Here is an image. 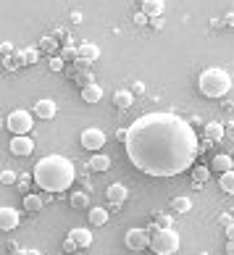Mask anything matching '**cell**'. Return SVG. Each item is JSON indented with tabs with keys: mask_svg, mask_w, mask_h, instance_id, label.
<instances>
[{
	"mask_svg": "<svg viewBox=\"0 0 234 255\" xmlns=\"http://www.w3.org/2000/svg\"><path fill=\"white\" fill-rule=\"evenodd\" d=\"M126 155L147 176H176L192 168L200 150L192 124L171 111H153L139 116L126 129Z\"/></svg>",
	"mask_w": 234,
	"mask_h": 255,
	"instance_id": "1",
	"label": "cell"
},
{
	"mask_svg": "<svg viewBox=\"0 0 234 255\" xmlns=\"http://www.w3.org/2000/svg\"><path fill=\"white\" fill-rule=\"evenodd\" d=\"M74 179H77V168L63 155H48L34 166V182L45 192H66Z\"/></svg>",
	"mask_w": 234,
	"mask_h": 255,
	"instance_id": "2",
	"label": "cell"
},
{
	"mask_svg": "<svg viewBox=\"0 0 234 255\" xmlns=\"http://www.w3.org/2000/svg\"><path fill=\"white\" fill-rule=\"evenodd\" d=\"M198 90L203 92L205 98H211V100L224 98V95H227V92L232 90V77H229V71L219 69V66H213V69H205L200 77H198Z\"/></svg>",
	"mask_w": 234,
	"mask_h": 255,
	"instance_id": "3",
	"label": "cell"
},
{
	"mask_svg": "<svg viewBox=\"0 0 234 255\" xmlns=\"http://www.w3.org/2000/svg\"><path fill=\"white\" fill-rule=\"evenodd\" d=\"M150 250L155 255H174L179 250V234L176 229H161V226H150Z\"/></svg>",
	"mask_w": 234,
	"mask_h": 255,
	"instance_id": "4",
	"label": "cell"
},
{
	"mask_svg": "<svg viewBox=\"0 0 234 255\" xmlns=\"http://www.w3.org/2000/svg\"><path fill=\"white\" fill-rule=\"evenodd\" d=\"M5 129L11 131L13 137H29V131L34 129V116L24 108H16L8 113L5 119Z\"/></svg>",
	"mask_w": 234,
	"mask_h": 255,
	"instance_id": "5",
	"label": "cell"
},
{
	"mask_svg": "<svg viewBox=\"0 0 234 255\" xmlns=\"http://www.w3.org/2000/svg\"><path fill=\"white\" fill-rule=\"evenodd\" d=\"M150 237H153L150 229H129V232L124 234V242H126L129 250L139 253V250L150 248Z\"/></svg>",
	"mask_w": 234,
	"mask_h": 255,
	"instance_id": "6",
	"label": "cell"
},
{
	"mask_svg": "<svg viewBox=\"0 0 234 255\" xmlns=\"http://www.w3.org/2000/svg\"><path fill=\"white\" fill-rule=\"evenodd\" d=\"M82 145H84V150H103L106 147V131L103 129H95V127H90V129H84L82 131Z\"/></svg>",
	"mask_w": 234,
	"mask_h": 255,
	"instance_id": "7",
	"label": "cell"
},
{
	"mask_svg": "<svg viewBox=\"0 0 234 255\" xmlns=\"http://www.w3.org/2000/svg\"><path fill=\"white\" fill-rule=\"evenodd\" d=\"M8 150H11L13 155H32L34 153V142H32V137H13L11 139V145H8Z\"/></svg>",
	"mask_w": 234,
	"mask_h": 255,
	"instance_id": "8",
	"label": "cell"
},
{
	"mask_svg": "<svg viewBox=\"0 0 234 255\" xmlns=\"http://www.w3.org/2000/svg\"><path fill=\"white\" fill-rule=\"evenodd\" d=\"M16 226H18V211H16V208L3 205V208H0V229H3V232H13Z\"/></svg>",
	"mask_w": 234,
	"mask_h": 255,
	"instance_id": "9",
	"label": "cell"
},
{
	"mask_svg": "<svg viewBox=\"0 0 234 255\" xmlns=\"http://www.w3.org/2000/svg\"><path fill=\"white\" fill-rule=\"evenodd\" d=\"M100 58V48L95 42H84L79 45V58L77 61H84V63H95Z\"/></svg>",
	"mask_w": 234,
	"mask_h": 255,
	"instance_id": "10",
	"label": "cell"
},
{
	"mask_svg": "<svg viewBox=\"0 0 234 255\" xmlns=\"http://www.w3.org/2000/svg\"><path fill=\"white\" fill-rule=\"evenodd\" d=\"M114 106L121 108V111L132 108V106H134V92H132V90H116V92H114Z\"/></svg>",
	"mask_w": 234,
	"mask_h": 255,
	"instance_id": "11",
	"label": "cell"
},
{
	"mask_svg": "<svg viewBox=\"0 0 234 255\" xmlns=\"http://www.w3.org/2000/svg\"><path fill=\"white\" fill-rule=\"evenodd\" d=\"M34 116L50 121V119L55 116V103H53V100H37V103H34Z\"/></svg>",
	"mask_w": 234,
	"mask_h": 255,
	"instance_id": "12",
	"label": "cell"
},
{
	"mask_svg": "<svg viewBox=\"0 0 234 255\" xmlns=\"http://www.w3.org/2000/svg\"><path fill=\"white\" fill-rule=\"evenodd\" d=\"M106 195H108V203L111 205H121L126 200V187L124 184H108V190H106Z\"/></svg>",
	"mask_w": 234,
	"mask_h": 255,
	"instance_id": "13",
	"label": "cell"
},
{
	"mask_svg": "<svg viewBox=\"0 0 234 255\" xmlns=\"http://www.w3.org/2000/svg\"><path fill=\"white\" fill-rule=\"evenodd\" d=\"M69 237L77 242V248H90V245H92V232H90V229H82V226L71 229V232H69Z\"/></svg>",
	"mask_w": 234,
	"mask_h": 255,
	"instance_id": "14",
	"label": "cell"
},
{
	"mask_svg": "<svg viewBox=\"0 0 234 255\" xmlns=\"http://www.w3.org/2000/svg\"><path fill=\"white\" fill-rule=\"evenodd\" d=\"M234 168V158L232 155H216L211 163V171H219V174H227Z\"/></svg>",
	"mask_w": 234,
	"mask_h": 255,
	"instance_id": "15",
	"label": "cell"
},
{
	"mask_svg": "<svg viewBox=\"0 0 234 255\" xmlns=\"http://www.w3.org/2000/svg\"><path fill=\"white\" fill-rule=\"evenodd\" d=\"M90 171H95V174H103V171H108L111 168V158L108 155H103V153H98V155H92L90 158Z\"/></svg>",
	"mask_w": 234,
	"mask_h": 255,
	"instance_id": "16",
	"label": "cell"
},
{
	"mask_svg": "<svg viewBox=\"0 0 234 255\" xmlns=\"http://www.w3.org/2000/svg\"><path fill=\"white\" fill-rule=\"evenodd\" d=\"M205 139H208V142H221L224 139V127L219 121H208V124H205Z\"/></svg>",
	"mask_w": 234,
	"mask_h": 255,
	"instance_id": "17",
	"label": "cell"
},
{
	"mask_svg": "<svg viewBox=\"0 0 234 255\" xmlns=\"http://www.w3.org/2000/svg\"><path fill=\"white\" fill-rule=\"evenodd\" d=\"M82 100H84V103H100V100H103V87H98L95 82L87 84V87L82 90Z\"/></svg>",
	"mask_w": 234,
	"mask_h": 255,
	"instance_id": "18",
	"label": "cell"
},
{
	"mask_svg": "<svg viewBox=\"0 0 234 255\" xmlns=\"http://www.w3.org/2000/svg\"><path fill=\"white\" fill-rule=\"evenodd\" d=\"M42 197L40 195H34V192H29V195H24V211H29V213H40L42 211Z\"/></svg>",
	"mask_w": 234,
	"mask_h": 255,
	"instance_id": "19",
	"label": "cell"
},
{
	"mask_svg": "<svg viewBox=\"0 0 234 255\" xmlns=\"http://www.w3.org/2000/svg\"><path fill=\"white\" fill-rule=\"evenodd\" d=\"M90 224L92 226H106L108 224V211L106 208H90Z\"/></svg>",
	"mask_w": 234,
	"mask_h": 255,
	"instance_id": "20",
	"label": "cell"
},
{
	"mask_svg": "<svg viewBox=\"0 0 234 255\" xmlns=\"http://www.w3.org/2000/svg\"><path fill=\"white\" fill-rule=\"evenodd\" d=\"M142 11L155 18V16H161L163 13V0H142Z\"/></svg>",
	"mask_w": 234,
	"mask_h": 255,
	"instance_id": "21",
	"label": "cell"
},
{
	"mask_svg": "<svg viewBox=\"0 0 234 255\" xmlns=\"http://www.w3.org/2000/svg\"><path fill=\"white\" fill-rule=\"evenodd\" d=\"M219 184H221V190L227 192V195H234V168L219 176Z\"/></svg>",
	"mask_w": 234,
	"mask_h": 255,
	"instance_id": "22",
	"label": "cell"
},
{
	"mask_svg": "<svg viewBox=\"0 0 234 255\" xmlns=\"http://www.w3.org/2000/svg\"><path fill=\"white\" fill-rule=\"evenodd\" d=\"M174 211L176 213H190L192 211V200H190V197H174Z\"/></svg>",
	"mask_w": 234,
	"mask_h": 255,
	"instance_id": "23",
	"label": "cell"
},
{
	"mask_svg": "<svg viewBox=\"0 0 234 255\" xmlns=\"http://www.w3.org/2000/svg\"><path fill=\"white\" fill-rule=\"evenodd\" d=\"M208 179H211V168L198 166V168L192 171V182H195V184H203V182H208Z\"/></svg>",
	"mask_w": 234,
	"mask_h": 255,
	"instance_id": "24",
	"label": "cell"
},
{
	"mask_svg": "<svg viewBox=\"0 0 234 255\" xmlns=\"http://www.w3.org/2000/svg\"><path fill=\"white\" fill-rule=\"evenodd\" d=\"M71 205H74V208H87V205H90L87 192H71Z\"/></svg>",
	"mask_w": 234,
	"mask_h": 255,
	"instance_id": "25",
	"label": "cell"
},
{
	"mask_svg": "<svg viewBox=\"0 0 234 255\" xmlns=\"http://www.w3.org/2000/svg\"><path fill=\"white\" fill-rule=\"evenodd\" d=\"M24 61H26V63H37V61H40V50L26 48V50H24Z\"/></svg>",
	"mask_w": 234,
	"mask_h": 255,
	"instance_id": "26",
	"label": "cell"
},
{
	"mask_svg": "<svg viewBox=\"0 0 234 255\" xmlns=\"http://www.w3.org/2000/svg\"><path fill=\"white\" fill-rule=\"evenodd\" d=\"M0 182H3V184H13L16 182V174L11 171V168H5V171H0Z\"/></svg>",
	"mask_w": 234,
	"mask_h": 255,
	"instance_id": "27",
	"label": "cell"
},
{
	"mask_svg": "<svg viewBox=\"0 0 234 255\" xmlns=\"http://www.w3.org/2000/svg\"><path fill=\"white\" fill-rule=\"evenodd\" d=\"M42 48L45 50H55V48H58V40H55V37H42Z\"/></svg>",
	"mask_w": 234,
	"mask_h": 255,
	"instance_id": "28",
	"label": "cell"
},
{
	"mask_svg": "<svg viewBox=\"0 0 234 255\" xmlns=\"http://www.w3.org/2000/svg\"><path fill=\"white\" fill-rule=\"evenodd\" d=\"M134 24H137V26H145V24H150V16H147L145 11H139V13H134Z\"/></svg>",
	"mask_w": 234,
	"mask_h": 255,
	"instance_id": "29",
	"label": "cell"
},
{
	"mask_svg": "<svg viewBox=\"0 0 234 255\" xmlns=\"http://www.w3.org/2000/svg\"><path fill=\"white\" fill-rule=\"evenodd\" d=\"M74 250H77V242H74L71 237H66V240H63V253H66V255H74Z\"/></svg>",
	"mask_w": 234,
	"mask_h": 255,
	"instance_id": "30",
	"label": "cell"
},
{
	"mask_svg": "<svg viewBox=\"0 0 234 255\" xmlns=\"http://www.w3.org/2000/svg\"><path fill=\"white\" fill-rule=\"evenodd\" d=\"M163 24H166V21H163V16H155V18H150V26H153V29H158V32L163 29Z\"/></svg>",
	"mask_w": 234,
	"mask_h": 255,
	"instance_id": "31",
	"label": "cell"
},
{
	"mask_svg": "<svg viewBox=\"0 0 234 255\" xmlns=\"http://www.w3.org/2000/svg\"><path fill=\"white\" fill-rule=\"evenodd\" d=\"M50 71H63V58H50Z\"/></svg>",
	"mask_w": 234,
	"mask_h": 255,
	"instance_id": "32",
	"label": "cell"
},
{
	"mask_svg": "<svg viewBox=\"0 0 234 255\" xmlns=\"http://www.w3.org/2000/svg\"><path fill=\"white\" fill-rule=\"evenodd\" d=\"M132 92H134V95H142V92H145V84H142V82H134Z\"/></svg>",
	"mask_w": 234,
	"mask_h": 255,
	"instance_id": "33",
	"label": "cell"
},
{
	"mask_svg": "<svg viewBox=\"0 0 234 255\" xmlns=\"http://www.w3.org/2000/svg\"><path fill=\"white\" fill-rule=\"evenodd\" d=\"M224 26H234V13H227V16H224Z\"/></svg>",
	"mask_w": 234,
	"mask_h": 255,
	"instance_id": "34",
	"label": "cell"
},
{
	"mask_svg": "<svg viewBox=\"0 0 234 255\" xmlns=\"http://www.w3.org/2000/svg\"><path fill=\"white\" fill-rule=\"evenodd\" d=\"M0 50H3V53H13V45L11 42H3V45H0Z\"/></svg>",
	"mask_w": 234,
	"mask_h": 255,
	"instance_id": "35",
	"label": "cell"
},
{
	"mask_svg": "<svg viewBox=\"0 0 234 255\" xmlns=\"http://www.w3.org/2000/svg\"><path fill=\"white\" fill-rule=\"evenodd\" d=\"M71 21H74V24H79V21H82V13L74 11V13H71Z\"/></svg>",
	"mask_w": 234,
	"mask_h": 255,
	"instance_id": "36",
	"label": "cell"
},
{
	"mask_svg": "<svg viewBox=\"0 0 234 255\" xmlns=\"http://www.w3.org/2000/svg\"><path fill=\"white\" fill-rule=\"evenodd\" d=\"M116 137H118V139H124V142H126V129H118V131H116Z\"/></svg>",
	"mask_w": 234,
	"mask_h": 255,
	"instance_id": "37",
	"label": "cell"
},
{
	"mask_svg": "<svg viewBox=\"0 0 234 255\" xmlns=\"http://www.w3.org/2000/svg\"><path fill=\"white\" fill-rule=\"evenodd\" d=\"M227 234H229V242H234V224H232L229 229H227Z\"/></svg>",
	"mask_w": 234,
	"mask_h": 255,
	"instance_id": "38",
	"label": "cell"
},
{
	"mask_svg": "<svg viewBox=\"0 0 234 255\" xmlns=\"http://www.w3.org/2000/svg\"><path fill=\"white\" fill-rule=\"evenodd\" d=\"M227 255H234V242H229V245H227Z\"/></svg>",
	"mask_w": 234,
	"mask_h": 255,
	"instance_id": "39",
	"label": "cell"
},
{
	"mask_svg": "<svg viewBox=\"0 0 234 255\" xmlns=\"http://www.w3.org/2000/svg\"><path fill=\"white\" fill-rule=\"evenodd\" d=\"M0 66H3V63H0Z\"/></svg>",
	"mask_w": 234,
	"mask_h": 255,
	"instance_id": "40",
	"label": "cell"
},
{
	"mask_svg": "<svg viewBox=\"0 0 234 255\" xmlns=\"http://www.w3.org/2000/svg\"><path fill=\"white\" fill-rule=\"evenodd\" d=\"M232 158H234V155H232Z\"/></svg>",
	"mask_w": 234,
	"mask_h": 255,
	"instance_id": "41",
	"label": "cell"
}]
</instances>
